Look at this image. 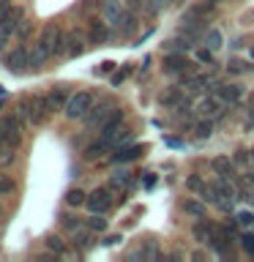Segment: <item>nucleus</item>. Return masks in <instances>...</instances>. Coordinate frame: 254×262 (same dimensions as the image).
<instances>
[{
  "label": "nucleus",
  "mask_w": 254,
  "mask_h": 262,
  "mask_svg": "<svg viewBox=\"0 0 254 262\" xmlns=\"http://www.w3.org/2000/svg\"><path fill=\"white\" fill-rule=\"evenodd\" d=\"M210 167L216 169V175H219V178H232V175H235V164L229 161L227 156H216Z\"/></svg>",
  "instance_id": "obj_18"
},
{
  "label": "nucleus",
  "mask_w": 254,
  "mask_h": 262,
  "mask_svg": "<svg viewBox=\"0 0 254 262\" xmlns=\"http://www.w3.org/2000/svg\"><path fill=\"white\" fill-rule=\"evenodd\" d=\"M74 243H77L79 249H90V243H93V237H90V229H88V232H79V229H77V232H74Z\"/></svg>",
  "instance_id": "obj_29"
},
{
  "label": "nucleus",
  "mask_w": 254,
  "mask_h": 262,
  "mask_svg": "<svg viewBox=\"0 0 254 262\" xmlns=\"http://www.w3.org/2000/svg\"><path fill=\"white\" fill-rule=\"evenodd\" d=\"M6 66H8V71H22L25 66H28V49H25V47H16L14 52L6 57Z\"/></svg>",
  "instance_id": "obj_17"
},
{
  "label": "nucleus",
  "mask_w": 254,
  "mask_h": 262,
  "mask_svg": "<svg viewBox=\"0 0 254 262\" xmlns=\"http://www.w3.org/2000/svg\"><path fill=\"white\" fill-rule=\"evenodd\" d=\"M85 200H88V194L82 191V188H71V191L66 194V202H69L71 208H79V205H85Z\"/></svg>",
  "instance_id": "obj_25"
},
{
  "label": "nucleus",
  "mask_w": 254,
  "mask_h": 262,
  "mask_svg": "<svg viewBox=\"0 0 254 262\" xmlns=\"http://www.w3.org/2000/svg\"><path fill=\"white\" fill-rule=\"evenodd\" d=\"M131 11H139V8H145V0H126Z\"/></svg>",
  "instance_id": "obj_37"
},
{
  "label": "nucleus",
  "mask_w": 254,
  "mask_h": 262,
  "mask_svg": "<svg viewBox=\"0 0 254 262\" xmlns=\"http://www.w3.org/2000/svg\"><path fill=\"white\" fill-rule=\"evenodd\" d=\"M44 110H47V101L38 98V96H30V98H25V101L19 104V115L25 120H30L33 126H38V123L44 120Z\"/></svg>",
  "instance_id": "obj_4"
},
{
  "label": "nucleus",
  "mask_w": 254,
  "mask_h": 262,
  "mask_svg": "<svg viewBox=\"0 0 254 262\" xmlns=\"http://www.w3.org/2000/svg\"><path fill=\"white\" fill-rule=\"evenodd\" d=\"M85 205H88L90 213H101L104 216V213L112 208V188H96V191H90Z\"/></svg>",
  "instance_id": "obj_5"
},
{
  "label": "nucleus",
  "mask_w": 254,
  "mask_h": 262,
  "mask_svg": "<svg viewBox=\"0 0 254 262\" xmlns=\"http://www.w3.org/2000/svg\"><path fill=\"white\" fill-rule=\"evenodd\" d=\"M251 161H254V153H251Z\"/></svg>",
  "instance_id": "obj_46"
},
{
  "label": "nucleus",
  "mask_w": 254,
  "mask_h": 262,
  "mask_svg": "<svg viewBox=\"0 0 254 262\" xmlns=\"http://www.w3.org/2000/svg\"><path fill=\"white\" fill-rule=\"evenodd\" d=\"M210 134H213V126H210V123H205V120L197 123V137L205 139V137H210Z\"/></svg>",
  "instance_id": "obj_35"
},
{
  "label": "nucleus",
  "mask_w": 254,
  "mask_h": 262,
  "mask_svg": "<svg viewBox=\"0 0 254 262\" xmlns=\"http://www.w3.org/2000/svg\"><path fill=\"white\" fill-rule=\"evenodd\" d=\"M101 139H107V142L112 145V150H115V147L126 145L129 139H131V128L126 126V123H120V126H115V128H107V131H101Z\"/></svg>",
  "instance_id": "obj_13"
},
{
  "label": "nucleus",
  "mask_w": 254,
  "mask_h": 262,
  "mask_svg": "<svg viewBox=\"0 0 254 262\" xmlns=\"http://www.w3.org/2000/svg\"><path fill=\"white\" fill-rule=\"evenodd\" d=\"M192 69H194V63L188 60L183 52H172V55L164 57V71H170V74H186Z\"/></svg>",
  "instance_id": "obj_12"
},
{
  "label": "nucleus",
  "mask_w": 254,
  "mask_h": 262,
  "mask_svg": "<svg viewBox=\"0 0 254 262\" xmlns=\"http://www.w3.org/2000/svg\"><path fill=\"white\" fill-rule=\"evenodd\" d=\"M88 44H90V41H88V33L85 30L74 28V30L66 33V55H69V57H79L88 49Z\"/></svg>",
  "instance_id": "obj_7"
},
{
  "label": "nucleus",
  "mask_w": 254,
  "mask_h": 262,
  "mask_svg": "<svg viewBox=\"0 0 254 262\" xmlns=\"http://www.w3.org/2000/svg\"><path fill=\"white\" fill-rule=\"evenodd\" d=\"M161 6H164V0H145V11L147 14H156Z\"/></svg>",
  "instance_id": "obj_36"
},
{
  "label": "nucleus",
  "mask_w": 254,
  "mask_h": 262,
  "mask_svg": "<svg viewBox=\"0 0 254 262\" xmlns=\"http://www.w3.org/2000/svg\"><path fill=\"white\" fill-rule=\"evenodd\" d=\"M14 180L11 178H0V196H6V194H11L14 191Z\"/></svg>",
  "instance_id": "obj_33"
},
{
  "label": "nucleus",
  "mask_w": 254,
  "mask_h": 262,
  "mask_svg": "<svg viewBox=\"0 0 254 262\" xmlns=\"http://www.w3.org/2000/svg\"><path fill=\"white\" fill-rule=\"evenodd\" d=\"M118 241H120V235H112V237H107L104 243H107V246H115V243H118Z\"/></svg>",
  "instance_id": "obj_41"
},
{
  "label": "nucleus",
  "mask_w": 254,
  "mask_h": 262,
  "mask_svg": "<svg viewBox=\"0 0 254 262\" xmlns=\"http://www.w3.org/2000/svg\"><path fill=\"white\" fill-rule=\"evenodd\" d=\"M6 41H8V33H6V30H0V49L6 47Z\"/></svg>",
  "instance_id": "obj_40"
},
{
  "label": "nucleus",
  "mask_w": 254,
  "mask_h": 262,
  "mask_svg": "<svg viewBox=\"0 0 254 262\" xmlns=\"http://www.w3.org/2000/svg\"><path fill=\"white\" fill-rule=\"evenodd\" d=\"M197 60L200 63H213V49H208V47L197 49Z\"/></svg>",
  "instance_id": "obj_34"
},
{
  "label": "nucleus",
  "mask_w": 254,
  "mask_h": 262,
  "mask_svg": "<svg viewBox=\"0 0 254 262\" xmlns=\"http://www.w3.org/2000/svg\"><path fill=\"white\" fill-rule=\"evenodd\" d=\"M47 249L52 251V254H57V257H60V254H66V241H60V237L57 235H47Z\"/></svg>",
  "instance_id": "obj_24"
},
{
  "label": "nucleus",
  "mask_w": 254,
  "mask_h": 262,
  "mask_svg": "<svg viewBox=\"0 0 254 262\" xmlns=\"http://www.w3.org/2000/svg\"><path fill=\"white\" fill-rule=\"evenodd\" d=\"M88 229H90V232H104V229H107V219H101V213H93V216L88 219Z\"/></svg>",
  "instance_id": "obj_26"
},
{
  "label": "nucleus",
  "mask_w": 254,
  "mask_h": 262,
  "mask_svg": "<svg viewBox=\"0 0 254 262\" xmlns=\"http://www.w3.org/2000/svg\"><path fill=\"white\" fill-rule=\"evenodd\" d=\"M216 96L221 98V104L235 106L243 98V88L241 85H216Z\"/></svg>",
  "instance_id": "obj_15"
},
{
  "label": "nucleus",
  "mask_w": 254,
  "mask_h": 262,
  "mask_svg": "<svg viewBox=\"0 0 254 262\" xmlns=\"http://www.w3.org/2000/svg\"><path fill=\"white\" fill-rule=\"evenodd\" d=\"M142 153H145V145H129V147H118V150L112 153V164H129V161H137Z\"/></svg>",
  "instance_id": "obj_14"
},
{
  "label": "nucleus",
  "mask_w": 254,
  "mask_h": 262,
  "mask_svg": "<svg viewBox=\"0 0 254 262\" xmlns=\"http://www.w3.org/2000/svg\"><path fill=\"white\" fill-rule=\"evenodd\" d=\"M205 47L213 49V52L221 49V33L219 30H208V33H205Z\"/></svg>",
  "instance_id": "obj_27"
},
{
  "label": "nucleus",
  "mask_w": 254,
  "mask_h": 262,
  "mask_svg": "<svg viewBox=\"0 0 254 262\" xmlns=\"http://www.w3.org/2000/svg\"><path fill=\"white\" fill-rule=\"evenodd\" d=\"M241 246H243L246 254H251V257H254V235H251V232L241 235Z\"/></svg>",
  "instance_id": "obj_31"
},
{
  "label": "nucleus",
  "mask_w": 254,
  "mask_h": 262,
  "mask_svg": "<svg viewBox=\"0 0 254 262\" xmlns=\"http://www.w3.org/2000/svg\"><path fill=\"white\" fill-rule=\"evenodd\" d=\"M38 47H44V52L52 57V55H63L66 52V36L60 30V25H47L38 36Z\"/></svg>",
  "instance_id": "obj_1"
},
{
  "label": "nucleus",
  "mask_w": 254,
  "mask_h": 262,
  "mask_svg": "<svg viewBox=\"0 0 254 262\" xmlns=\"http://www.w3.org/2000/svg\"><path fill=\"white\" fill-rule=\"evenodd\" d=\"M69 96H71V90L66 88V85H55V88L44 96L47 110H49V112H60L63 106H66V101H69Z\"/></svg>",
  "instance_id": "obj_10"
},
{
  "label": "nucleus",
  "mask_w": 254,
  "mask_h": 262,
  "mask_svg": "<svg viewBox=\"0 0 254 262\" xmlns=\"http://www.w3.org/2000/svg\"><path fill=\"white\" fill-rule=\"evenodd\" d=\"M192 235H194L197 243H210L213 235H216V224H210V221L200 219V221H197V224L192 227Z\"/></svg>",
  "instance_id": "obj_16"
},
{
  "label": "nucleus",
  "mask_w": 254,
  "mask_h": 262,
  "mask_svg": "<svg viewBox=\"0 0 254 262\" xmlns=\"http://www.w3.org/2000/svg\"><path fill=\"white\" fill-rule=\"evenodd\" d=\"M180 208H183L188 216H194V219H202L205 216V205L197 202V200H183V202H180Z\"/></svg>",
  "instance_id": "obj_22"
},
{
  "label": "nucleus",
  "mask_w": 254,
  "mask_h": 262,
  "mask_svg": "<svg viewBox=\"0 0 254 262\" xmlns=\"http://www.w3.org/2000/svg\"><path fill=\"white\" fill-rule=\"evenodd\" d=\"M93 104H96L93 93H88V90H77V93L69 96V101H66L63 112H66V118L79 120V118H85V115L90 112V106H93Z\"/></svg>",
  "instance_id": "obj_2"
},
{
  "label": "nucleus",
  "mask_w": 254,
  "mask_h": 262,
  "mask_svg": "<svg viewBox=\"0 0 254 262\" xmlns=\"http://www.w3.org/2000/svg\"><path fill=\"white\" fill-rule=\"evenodd\" d=\"M249 110L254 112V93H251V98H249Z\"/></svg>",
  "instance_id": "obj_43"
},
{
  "label": "nucleus",
  "mask_w": 254,
  "mask_h": 262,
  "mask_svg": "<svg viewBox=\"0 0 254 262\" xmlns=\"http://www.w3.org/2000/svg\"><path fill=\"white\" fill-rule=\"evenodd\" d=\"M249 55H251V60H254V49H251V52H249Z\"/></svg>",
  "instance_id": "obj_45"
},
{
  "label": "nucleus",
  "mask_w": 254,
  "mask_h": 262,
  "mask_svg": "<svg viewBox=\"0 0 254 262\" xmlns=\"http://www.w3.org/2000/svg\"><path fill=\"white\" fill-rule=\"evenodd\" d=\"M22 22H25V8L22 6H11L3 14V19H0V30H6L8 36H11V33H16L22 28Z\"/></svg>",
  "instance_id": "obj_9"
},
{
  "label": "nucleus",
  "mask_w": 254,
  "mask_h": 262,
  "mask_svg": "<svg viewBox=\"0 0 254 262\" xmlns=\"http://www.w3.org/2000/svg\"><path fill=\"white\" fill-rule=\"evenodd\" d=\"M101 14H104V22L110 28H123V22H126V8L120 6V0H104Z\"/></svg>",
  "instance_id": "obj_6"
},
{
  "label": "nucleus",
  "mask_w": 254,
  "mask_h": 262,
  "mask_svg": "<svg viewBox=\"0 0 254 262\" xmlns=\"http://www.w3.org/2000/svg\"><path fill=\"white\" fill-rule=\"evenodd\" d=\"M60 227L66 229V232H77V229L82 227V221H79L77 216H63V219H60Z\"/></svg>",
  "instance_id": "obj_28"
},
{
  "label": "nucleus",
  "mask_w": 254,
  "mask_h": 262,
  "mask_svg": "<svg viewBox=\"0 0 254 262\" xmlns=\"http://www.w3.org/2000/svg\"><path fill=\"white\" fill-rule=\"evenodd\" d=\"M210 3H213V6H216V3H221V0H210Z\"/></svg>",
  "instance_id": "obj_44"
},
{
  "label": "nucleus",
  "mask_w": 254,
  "mask_h": 262,
  "mask_svg": "<svg viewBox=\"0 0 254 262\" xmlns=\"http://www.w3.org/2000/svg\"><path fill=\"white\" fill-rule=\"evenodd\" d=\"M118 110V106H112V104H93L90 106V112L85 115V126L88 128H101L104 123H107V118H110V115Z\"/></svg>",
  "instance_id": "obj_8"
},
{
  "label": "nucleus",
  "mask_w": 254,
  "mask_h": 262,
  "mask_svg": "<svg viewBox=\"0 0 254 262\" xmlns=\"http://www.w3.org/2000/svg\"><path fill=\"white\" fill-rule=\"evenodd\" d=\"M112 69H115V63H112V60H107V63H101V69H98V71H101V74H110Z\"/></svg>",
  "instance_id": "obj_38"
},
{
  "label": "nucleus",
  "mask_w": 254,
  "mask_h": 262,
  "mask_svg": "<svg viewBox=\"0 0 254 262\" xmlns=\"http://www.w3.org/2000/svg\"><path fill=\"white\" fill-rule=\"evenodd\" d=\"M238 224L241 227H254V213L251 210H241L238 213Z\"/></svg>",
  "instance_id": "obj_32"
},
{
  "label": "nucleus",
  "mask_w": 254,
  "mask_h": 262,
  "mask_svg": "<svg viewBox=\"0 0 254 262\" xmlns=\"http://www.w3.org/2000/svg\"><path fill=\"white\" fill-rule=\"evenodd\" d=\"M8 8H11V3H8V0H0V19H3V14L8 11Z\"/></svg>",
  "instance_id": "obj_39"
},
{
  "label": "nucleus",
  "mask_w": 254,
  "mask_h": 262,
  "mask_svg": "<svg viewBox=\"0 0 254 262\" xmlns=\"http://www.w3.org/2000/svg\"><path fill=\"white\" fill-rule=\"evenodd\" d=\"M47 52H44V47H36V49H28V69L30 71H38L41 66L47 63Z\"/></svg>",
  "instance_id": "obj_20"
},
{
  "label": "nucleus",
  "mask_w": 254,
  "mask_h": 262,
  "mask_svg": "<svg viewBox=\"0 0 254 262\" xmlns=\"http://www.w3.org/2000/svg\"><path fill=\"white\" fill-rule=\"evenodd\" d=\"M200 112L202 115H219L221 112V98H202L200 101Z\"/></svg>",
  "instance_id": "obj_23"
},
{
  "label": "nucleus",
  "mask_w": 254,
  "mask_h": 262,
  "mask_svg": "<svg viewBox=\"0 0 254 262\" xmlns=\"http://www.w3.org/2000/svg\"><path fill=\"white\" fill-rule=\"evenodd\" d=\"M88 41L96 47H101L110 41V25H107L104 19H90L88 22Z\"/></svg>",
  "instance_id": "obj_11"
},
{
  "label": "nucleus",
  "mask_w": 254,
  "mask_h": 262,
  "mask_svg": "<svg viewBox=\"0 0 254 262\" xmlns=\"http://www.w3.org/2000/svg\"><path fill=\"white\" fill-rule=\"evenodd\" d=\"M0 139H3L8 147H14V150L22 145V123H19V118L8 115V118L0 120Z\"/></svg>",
  "instance_id": "obj_3"
},
{
  "label": "nucleus",
  "mask_w": 254,
  "mask_h": 262,
  "mask_svg": "<svg viewBox=\"0 0 254 262\" xmlns=\"http://www.w3.org/2000/svg\"><path fill=\"white\" fill-rule=\"evenodd\" d=\"M112 150V145L107 142V139H98V142H93V145H88V150H85V159L88 161H96V159H101L104 153H110Z\"/></svg>",
  "instance_id": "obj_19"
},
{
  "label": "nucleus",
  "mask_w": 254,
  "mask_h": 262,
  "mask_svg": "<svg viewBox=\"0 0 254 262\" xmlns=\"http://www.w3.org/2000/svg\"><path fill=\"white\" fill-rule=\"evenodd\" d=\"M227 71L229 74H246V71H249V66H246L243 60H238V57H232V60H227Z\"/></svg>",
  "instance_id": "obj_30"
},
{
  "label": "nucleus",
  "mask_w": 254,
  "mask_h": 262,
  "mask_svg": "<svg viewBox=\"0 0 254 262\" xmlns=\"http://www.w3.org/2000/svg\"><path fill=\"white\" fill-rule=\"evenodd\" d=\"M129 186H131V172H115V175L110 178L112 191H126Z\"/></svg>",
  "instance_id": "obj_21"
},
{
  "label": "nucleus",
  "mask_w": 254,
  "mask_h": 262,
  "mask_svg": "<svg viewBox=\"0 0 254 262\" xmlns=\"http://www.w3.org/2000/svg\"><path fill=\"white\" fill-rule=\"evenodd\" d=\"M96 6V0H85V3H82V8H93Z\"/></svg>",
  "instance_id": "obj_42"
}]
</instances>
